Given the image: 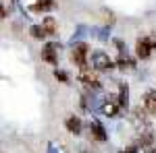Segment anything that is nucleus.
<instances>
[{
	"label": "nucleus",
	"mask_w": 156,
	"mask_h": 153,
	"mask_svg": "<svg viewBox=\"0 0 156 153\" xmlns=\"http://www.w3.org/2000/svg\"><path fill=\"white\" fill-rule=\"evenodd\" d=\"M121 153H137V149L135 147H127V149H123Z\"/></svg>",
	"instance_id": "obj_17"
},
{
	"label": "nucleus",
	"mask_w": 156,
	"mask_h": 153,
	"mask_svg": "<svg viewBox=\"0 0 156 153\" xmlns=\"http://www.w3.org/2000/svg\"><path fill=\"white\" fill-rule=\"evenodd\" d=\"M29 33H31L34 39H44V37H48V31L44 29V25H31Z\"/></svg>",
	"instance_id": "obj_14"
},
{
	"label": "nucleus",
	"mask_w": 156,
	"mask_h": 153,
	"mask_svg": "<svg viewBox=\"0 0 156 153\" xmlns=\"http://www.w3.org/2000/svg\"><path fill=\"white\" fill-rule=\"evenodd\" d=\"M121 110H123V108L119 106V101H117V99H108V101L102 104V114H104V116L115 118V116H119Z\"/></svg>",
	"instance_id": "obj_7"
},
{
	"label": "nucleus",
	"mask_w": 156,
	"mask_h": 153,
	"mask_svg": "<svg viewBox=\"0 0 156 153\" xmlns=\"http://www.w3.org/2000/svg\"><path fill=\"white\" fill-rule=\"evenodd\" d=\"M140 141H142V147L148 149V151H154L156 143H154V130L150 128V126H146L142 130V135H140Z\"/></svg>",
	"instance_id": "obj_6"
},
{
	"label": "nucleus",
	"mask_w": 156,
	"mask_h": 153,
	"mask_svg": "<svg viewBox=\"0 0 156 153\" xmlns=\"http://www.w3.org/2000/svg\"><path fill=\"white\" fill-rule=\"evenodd\" d=\"M152 39H154V44H156V33H154V35H152Z\"/></svg>",
	"instance_id": "obj_20"
},
{
	"label": "nucleus",
	"mask_w": 156,
	"mask_h": 153,
	"mask_svg": "<svg viewBox=\"0 0 156 153\" xmlns=\"http://www.w3.org/2000/svg\"><path fill=\"white\" fill-rule=\"evenodd\" d=\"M90 130H92V137L96 139V141H100V143H104L108 139V135H106V130H104V126L98 122V120H92L90 122Z\"/></svg>",
	"instance_id": "obj_8"
},
{
	"label": "nucleus",
	"mask_w": 156,
	"mask_h": 153,
	"mask_svg": "<svg viewBox=\"0 0 156 153\" xmlns=\"http://www.w3.org/2000/svg\"><path fill=\"white\" fill-rule=\"evenodd\" d=\"M154 153H156V147H154Z\"/></svg>",
	"instance_id": "obj_21"
},
{
	"label": "nucleus",
	"mask_w": 156,
	"mask_h": 153,
	"mask_svg": "<svg viewBox=\"0 0 156 153\" xmlns=\"http://www.w3.org/2000/svg\"><path fill=\"white\" fill-rule=\"evenodd\" d=\"M54 8V0H37L36 4H31V11L36 12H48Z\"/></svg>",
	"instance_id": "obj_12"
},
{
	"label": "nucleus",
	"mask_w": 156,
	"mask_h": 153,
	"mask_svg": "<svg viewBox=\"0 0 156 153\" xmlns=\"http://www.w3.org/2000/svg\"><path fill=\"white\" fill-rule=\"evenodd\" d=\"M79 81L83 83L87 89H100L102 85H100V79H98V75L92 68H79Z\"/></svg>",
	"instance_id": "obj_4"
},
{
	"label": "nucleus",
	"mask_w": 156,
	"mask_h": 153,
	"mask_svg": "<svg viewBox=\"0 0 156 153\" xmlns=\"http://www.w3.org/2000/svg\"><path fill=\"white\" fill-rule=\"evenodd\" d=\"M42 25H44V29L48 31V35H54V33H56V23H54L52 17H46V19L42 21Z\"/></svg>",
	"instance_id": "obj_15"
},
{
	"label": "nucleus",
	"mask_w": 156,
	"mask_h": 153,
	"mask_svg": "<svg viewBox=\"0 0 156 153\" xmlns=\"http://www.w3.org/2000/svg\"><path fill=\"white\" fill-rule=\"evenodd\" d=\"M144 108L150 112V114H156V91L150 89L144 93Z\"/></svg>",
	"instance_id": "obj_10"
},
{
	"label": "nucleus",
	"mask_w": 156,
	"mask_h": 153,
	"mask_svg": "<svg viewBox=\"0 0 156 153\" xmlns=\"http://www.w3.org/2000/svg\"><path fill=\"white\" fill-rule=\"evenodd\" d=\"M152 50H156V44L152 37H140L137 39V44H135V52H137V58H150V54H152Z\"/></svg>",
	"instance_id": "obj_3"
},
{
	"label": "nucleus",
	"mask_w": 156,
	"mask_h": 153,
	"mask_svg": "<svg viewBox=\"0 0 156 153\" xmlns=\"http://www.w3.org/2000/svg\"><path fill=\"white\" fill-rule=\"evenodd\" d=\"M87 52H90V48H87V44H83V42L73 46L71 58H73V62H75L79 68H87Z\"/></svg>",
	"instance_id": "obj_2"
},
{
	"label": "nucleus",
	"mask_w": 156,
	"mask_h": 153,
	"mask_svg": "<svg viewBox=\"0 0 156 153\" xmlns=\"http://www.w3.org/2000/svg\"><path fill=\"white\" fill-rule=\"evenodd\" d=\"M92 66H94L96 71H110V68L115 66V62H112V58L108 56L106 52L96 50V52L92 54Z\"/></svg>",
	"instance_id": "obj_1"
},
{
	"label": "nucleus",
	"mask_w": 156,
	"mask_h": 153,
	"mask_svg": "<svg viewBox=\"0 0 156 153\" xmlns=\"http://www.w3.org/2000/svg\"><path fill=\"white\" fill-rule=\"evenodd\" d=\"M65 126H67V130H69V132L79 135V132H81V120H79L77 116H69L67 120H65Z\"/></svg>",
	"instance_id": "obj_11"
},
{
	"label": "nucleus",
	"mask_w": 156,
	"mask_h": 153,
	"mask_svg": "<svg viewBox=\"0 0 156 153\" xmlns=\"http://www.w3.org/2000/svg\"><path fill=\"white\" fill-rule=\"evenodd\" d=\"M117 101H119V106L123 108V110L129 108V87H127L125 83H119V95H117Z\"/></svg>",
	"instance_id": "obj_9"
},
{
	"label": "nucleus",
	"mask_w": 156,
	"mask_h": 153,
	"mask_svg": "<svg viewBox=\"0 0 156 153\" xmlns=\"http://www.w3.org/2000/svg\"><path fill=\"white\" fill-rule=\"evenodd\" d=\"M81 153H87V149H85V147H81Z\"/></svg>",
	"instance_id": "obj_19"
},
{
	"label": "nucleus",
	"mask_w": 156,
	"mask_h": 153,
	"mask_svg": "<svg viewBox=\"0 0 156 153\" xmlns=\"http://www.w3.org/2000/svg\"><path fill=\"white\" fill-rule=\"evenodd\" d=\"M117 64H119V68H123V71H133L135 68V62L127 54H121L119 58H117Z\"/></svg>",
	"instance_id": "obj_13"
},
{
	"label": "nucleus",
	"mask_w": 156,
	"mask_h": 153,
	"mask_svg": "<svg viewBox=\"0 0 156 153\" xmlns=\"http://www.w3.org/2000/svg\"><path fill=\"white\" fill-rule=\"evenodd\" d=\"M54 77H56V81H60V83H69V75L65 71H58V68H56V71H54Z\"/></svg>",
	"instance_id": "obj_16"
},
{
	"label": "nucleus",
	"mask_w": 156,
	"mask_h": 153,
	"mask_svg": "<svg viewBox=\"0 0 156 153\" xmlns=\"http://www.w3.org/2000/svg\"><path fill=\"white\" fill-rule=\"evenodd\" d=\"M48 153H56V151H54V147H50V151Z\"/></svg>",
	"instance_id": "obj_18"
},
{
	"label": "nucleus",
	"mask_w": 156,
	"mask_h": 153,
	"mask_svg": "<svg viewBox=\"0 0 156 153\" xmlns=\"http://www.w3.org/2000/svg\"><path fill=\"white\" fill-rule=\"evenodd\" d=\"M58 44H54V42H50L44 46L42 50V60H46L48 64H58Z\"/></svg>",
	"instance_id": "obj_5"
}]
</instances>
